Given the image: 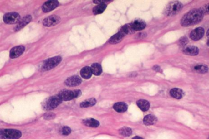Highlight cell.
Instances as JSON below:
<instances>
[{
	"label": "cell",
	"instance_id": "cell-38",
	"mask_svg": "<svg viewBox=\"0 0 209 139\" xmlns=\"http://www.w3.org/2000/svg\"><path fill=\"white\" fill-rule=\"evenodd\" d=\"M207 45H208V46H209V40L208 41V42H207Z\"/></svg>",
	"mask_w": 209,
	"mask_h": 139
},
{
	"label": "cell",
	"instance_id": "cell-2",
	"mask_svg": "<svg viewBox=\"0 0 209 139\" xmlns=\"http://www.w3.org/2000/svg\"><path fill=\"white\" fill-rule=\"evenodd\" d=\"M22 132L13 129H0V139H19Z\"/></svg>",
	"mask_w": 209,
	"mask_h": 139
},
{
	"label": "cell",
	"instance_id": "cell-3",
	"mask_svg": "<svg viewBox=\"0 0 209 139\" xmlns=\"http://www.w3.org/2000/svg\"><path fill=\"white\" fill-rule=\"evenodd\" d=\"M183 5L179 1L171 2L168 4L165 8L164 13L166 16H173L178 14L182 9Z\"/></svg>",
	"mask_w": 209,
	"mask_h": 139
},
{
	"label": "cell",
	"instance_id": "cell-1",
	"mask_svg": "<svg viewBox=\"0 0 209 139\" xmlns=\"http://www.w3.org/2000/svg\"><path fill=\"white\" fill-rule=\"evenodd\" d=\"M204 15V14L201 9H193L183 15L181 23L182 26L185 27L194 25L202 20Z\"/></svg>",
	"mask_w": 209,
	"mask_h": 139
},
{
	"label": "cell",
	"instance_id": "cell-7",
	"mask_svg": "<svg viewBox=\"0 0 209 139\" xmlns=\"http://www.w3.org/2000/svg\"><path fill=\"white\" fill-rule=\"evenodd\" d=\"M60 21H61V18L59 17L53 15L49 16L47 18H45L43 22V24L45 26L51 27V26H55L57 24H58L60 22Z\"/></svg>",
	"mask_w": 209,
	"mask_h": 139
},
{
	"label": "cell",
	"instance_id": "cell-29",
	"mask_svg": "<svg viewBox=\"0 0 209 139\" xmlns=\"http://www.w3.org/2000/svg\"><path fill=\"white\" fill-rule=\"evenodd\" d=\"M188 40L187 39L186 37H182V38L180 39V40L179 41V45L181 46H186V45L188 43Z\"/></svg>",
	"mask_w": 209,
	"mask_h": 139
},
{
	"label": "cell",
	"instance_id": "cell-28",
	"mask_svg": "<svg viewBox=\"0 0 209 139\" xmlns=\"http://www.w3.org/2000/svg\"><path fill=\"white\" fill-rule=\"evenodd\" d=\"M120 31L122 32L125 35L126 34H130L133 33V32L135 31L133 28H131L130 24V25H125V26H124L122 28H121Z\"/></svg>",
	"mask_w": 209,
	"mask_h": 139
},
{
	"label": "cell",
	"instance_id": "cell-34",
	"mask_svg": "<svg viewBox=\"0 0 209 139\" xmlns=\"http://www.w3.org/2000/svg\"><path fill=\"white\" fill-rule=\"evenodd\" d=\"M94 3H99L100 4H104V2H110V1H98V0H95V1H94Z\"/></svg>",
	"mask_w": 209,
	"mask_h": 139
},
{
	"label": "cell",
	"instance_id": "cell-36",
	"mask_svg": "<svg viewBox=\"0 0 209 139\" xmlns=\"http://www.w3.org/2000/svg\"><path fill=\"white\" fill-rule=\"evenodd\" d=\"M133 139H142L141 137H138V136H136V137H133Z\"/></svg>",
	"mask_w": 209,
	"mask_h": 139
},
{
	"label": "cell",
	"instance_id": "cell-24",
	"mask_svg": "<svg viewBox=\"0 0 209 139\" xmlns=\"http://www.w3.org/2000/svg\"><path fill=\"white\" fill-rule=\"evenodd\" d=\"M91 69L92 73L96 76L100 75L102 73V71L101 65L100 64H97V63L93 64L92 65Z\"/></svg>",
	"mask_w": 209,
	"mask_h": 139
},
{
	"label": "cell",
	"instance_id": "cell-27",
	"mask_svg": "<svg viewBox=\"0 0 209 139\" xmlns=\"http://www.w3.org/2000/svg\"><path fill=\"white\" fill-rule=\"evenodd\" d=\"M119 132L122 136L124 137H128V136H130L131 134L132 131L130 128L127 127H124L121 128L119 130Z\"/></svg>",
	"mask_w": 209,
	"mask_h": 139
},
{
	"label": "cell",
	"instance_id": "cell-9",
	"mask_svg": "<svg viewBox=\"0 0 209 139\" xmlns=\"http://www.w3.org/2000/svg\"><path fill=\"white\" fill-rule=\"evenodd\" d=\"M59 2L58 1H47L42 6V11L45 12H48L54 9L58 6Z\"/></svg>",
	"mask_w": 209,
	"mask_h": 139
},
{
	"label": "cell",
	"instance_id": "cell-23",
	"mask_svg": "<svg viewBox=\"0 0 209 139\" xmlns=\"http://www.w3.org/2000/svg\"><path fill=\"white\" fill-rule=\"evenodd\" d=\"M193 71H196L198 73H206L208 71L209 69L208 67L206 65H202V64H199V65H196L193 67Z\"/></svg>",
	"mask_w": 209,
	"mask_h": 139
},
{
	"label": "cell",
	"instance_id": "cell-21",
	"mask_svg": "<svg viewBox=\"0 0 209 139\" xmlns=\"http://www.w3.org/2000/svg\"><path fill=\"white\" fill-rule=\"evenodd\" d=\"M114 109L118 112H124L127 109V105L122 102L116 103L114 106Z\"/></svg>",
	"mask_w": 209,
	"mask_h": 139
},
{
	"label": "cell",
	"instance_id": "cell-11",
	"mask_svg": "<svg viewBox=\"0 0 209 139\" xmlns=\"http://www.w3.org/2000/svg\"><path fill=\"white\" fill-rule=\"evenodd\" d=\"M81 83V79L79 76H71L68 79H67L65 82V84L69 87L77 86Z\"/></svg>",
	"mask_w": 209,
	"mask_h": 139
},
{
	"label": "cell",
	"instance_id": "cell-26",
	"mask_svg": "<svg viewBox=\"0 0 209 139\" xmlns=\"http://www.w3.org/2000/svg\"><path fill=\"white\" fill-rule=\"evenodd\" d=\"M106 7V6L104 4H100L97 6H95L93 9V12L94 14L97 15V14H102Z\"/></svg>",
	"mask_w": 209,
	"mask_h": 139
},
{
	"label": "cell",
	"instance_id": "cell-33",
	"mask_svg": "<svg viewBox=\"0 0 209 139\" xmlns=\"http://www.w3.org/2000/svg\"><path fill=\"white\" fill-rule=\"evenodd\" d=\"M74 97L75 98H77L81 96V92L79 90H75L74 91Z\"/></svg>",
	"mask_w": 209,
	"mask_h": 139
},
{
	"label": "cell",
	"instance_id": "cell-19",
	"mask_svg": "<svg viewBox=\"0 0 209 139\" xmlns=\"http://www.w3.org/2000/svg\"><path fill=\"white\" fill-rule=\"evenodd\" d=\"M137 105L143 111H147L150 108V103L145 99H140L137 101Z\"/></svg>",
	"mask_w": 209,
	"mask_h": 139
},
{
	"label": "cell",
	"instance_id": "cell-25",
	"mask_svg": "<svg viewBox=\"0 0 209 139\" xmlns=\"http://www.w3.org/2000/svg\"><path fill=\"white\" fill-rule=\"evenodd\" d=\"M96 103V99L94 98H90L83 101L80 104V106L81 108H88L90 106H93Z\"/></svg>",
	"mask_w": 209,
	"mask_h": 139
},
{
	"label": "cell",
	"instance_id": "cell-32",
	"mask_svg": "<svg viewBox=\"0 0 209 139\" xmlns=\"http://www.w3.org/2000/svg\"><path fill=\"white\" fill-rule=\"evenodd\" d=\"M204 14H209V3L205 5L203 7L201 8Z\"/></svg>",
	"mask_w": 209,
	"mask_h": 139
},
{
	"label": "cell",
	"instance_id": "cell-35",
	"mask_svg": "<svg viewBox=\"0 0 209 139\" xmlns=\"http://www.w3.org/2000/svg\"><path fill=\"white\" fill-rule=\"evenodd\" d=\"M153 69L154 70H155V71H160L161 70L160 68V67L158 66V65H155V66L154 67Z\"/></svg>",
	"mask_w": 209,
	"mask_h": 139
},
{
	"label": "cell",
	"instance_id": "cell-12",
	"mask_svg": "<svg viewBox=\"0 0 209 139\" xmlns=\"http://www.w3.org/2000/svg\"><path fill=\"white\" fill-rule=\"evenodd\" d=\"M58 95L61 98L62 101H70L75 98L74 91L69 90H64L61 91Z\"/></svg>",
	"mask_w": 209,
	"mask_h": 139
},
{
	"label": "cell",
	"instance_id": "cell-22",
	"mask_svg": "<svg viewBox=\"0 0 209 139\" xmlns=\"http://www.w3.org/2000/svg\"><path fill=\"white\" fill-rule=\"evenodd\" d=\"M81 76L84 78V79H89L91 77L92 73L91 69L90 67H85L84 68H83L82 70H81L80 72Z\"/></svg>",
	"mask_w": 209,
	"mask_h": 139
},
{
	"label": "cell",
	"instance_id": "cell-20",
	"mask_svg": "<svg viewBox=\"0 0 209 139\" xmlns=\"http://www.w3.org/2000/svg\"><path fill=\"white\" fill-rule=\"evenodd\" d=\"M83 123L84 125L89 126V127H97L100 125L99 122L97 120L93 119V118L84 119L83 120Z\"/></svg>",
	"mask_w": 209,
	"mask_h": 139
},
{
	"label": "cell",
	"instance_id": "cell-10",
	"mask_svg": "<svg viewBox=\"0 0 209 139\" xmlns=\"http://www.w3.org/2000/svg\"><path fill=\"white\" fill-rule=\"evenodd\" d=\"M25 50V48L23 46H17L15 47H13L10 51L11 58H17L21 56L24 53Z\"/></svg>",
	"mask_w": 209,
	"mask_h": 139
},
{
	"label": "cell",
	"instance_id": "cell-5",
	"mask_svg": "<svg viewBox=\"0 0 209 139\" xmlns=\"http://www.w3.org/2000/svg\"><path fill=\"white\" fill-rule=\"evenodd\" d=\"M61 102L62 99L59 95L53 96L45 101L43 105V108L46 110H52L56 108L59 104H61Z\"/></svg>",
	"mask_w": 209,
	"mask_h": 139
},
{
	"label": "cell",
	"instance_id": "cell-15",
	"mask_svg": "<svg viewBox=\"0 0 209 139\" xmlns=\"http://www.w3.org/2000/svg\"><path fill=\"white\" fill-rule=\"evenodd\" d=\"M131 28L134 31H141L145 27V23L141 20H136L130 24Z\"/></svg>",
	"mask_w": 209,
	"mask_h": 139
},
{
	"label": "cell",
	"instance_id": "cell-37",
	"mask_svg": "<svg viewBox=\"0 0 209 139\" xmlns=\"http://www.w3.org/2000/svg\"><path fill=\"white\" fill-rule=\"evenodd\" d=\"M207 36L208 37H209V29H208L207 32Z\"/></svg>",
	"mask_w": 209,
	"mask_h": 139
},
{
	"label": "cell",
	"instance_id": "cell-13",
	"mask_svg": "<svg viewBox=\"0 0 209 139\" xmlns=\"http://www.w3.org/2000/svg\"><path fill=\"white\" fill-rule=\"evenodd\" d=\"M183 53L190 56H196L199 53V49L195 46H186L183 48Z\"/></svg>",
	"mask_w": 209,
	"mask_h": 139
},
{
	"label": "cell",
	"instance_id": "cell-4",
	"mask_svg": "<svg viewBox=\"0 0 209 139\" xmlns=\"http://www.w3.org/2000/svg\"><path fill=\"white\" fill-rule=\"evenodd\" d=\"M62 59L60 56H56L46 60L42 66V69L44 71H48L56 67L61 61Z\"/></svg>",
	"mask_w": 209,
	"mask_h": 139
},
{
	"label": "cell",
	"instance_id": "cell-6",
	"mask_svg": "<svg viewBox=\"0 0 209 139\" xmlns=\"http://www.w3.org/2000/svg\"><path fill=\"white\" fill-rule=\"evenodd\" d=\"M20 19V15L17 12H9L5 14L3 17V21L6 24L13 25L18 23Z\"/></svg>",
	"mask_w": 209,
	"mask_h": 139
},
{
	"label": "cell",
	"instance_id": "cell-18",
	"mask_svg": "<svg viewBox=\"0 0 209 139\" xmlns=\"http://www.w3.org/2000/svg\"><path fill=\"white\" fill-rule=\"evenodd\" d=\"M157 118L153 115H147L144 118L143 122L145 125H152L156 123Z\"/></svg>",
	"mask_w": 209,
	"mask_h": 139
},
{
	"label": "cell",
	"instance_id": "cell-16",
	"mask_svg": "<svg viewBox=\"0 0 209 139\" xmlns=\"http://www.w3.org/2000/svg\"><path fill=\"white\" fill-rule=\"evenodd\" d=\"M125 35L122 32H121L120 31L117 33L116 34H115V36H113L110 39V43H111V44H116L118 43H119L120 42L122 39L124 38V37L125 36Z\"/></svg>",
	"mask_w": 209,
	"mask_h": 139
},
{
	"label": "cell",
	"instance_id": "cell-8",
	"mask_svg": "<svg viewBox=\"0 0 209 139\" xmlns=\"http://www.w3.org/2000/svg\"><path fill=\"white\" fill-rule=\"evenodd\" d=\"M204 34V29L201 27H199L193 30L190 34V37L193 41H198L203 37Z\"/></svg>",
	"mask_w": 209,
	"mask_h": 139
},
{
	"label": "cell",
	"instance_id": "cell-14",
	"mask_svg": "<svg viewBox=\"0 0 209 139\" xmlns=\"http://www.w3.org/2000/svg\"><path fill=\"white\" fill-rule=\"evenodd\" d=\"M31 19H32V17H31V15H26L18 22L17 25L15 27V30L16 31H19L20 29H21L22 28L25 27L26 25H28L31 22Z\"/></svg>",
	"mask_w": 209,
	"mask_h": 139
},
{
	"label": "cell",
	"instance_id": "cell-31",
	"mask_svg": "<svg viewBox=\"0 0 209 139\" xmlns=\"http://www.w3.org/2000/svg\"><path fill=\"white\" fill-rule=\"evenodd\" d=\"M55 117V114L53 113H45V115H44V118L46 119V120H52Z\"/></svg>",
	"mask_w": 209,
	"mask_h": 139
},
{
	"label": "cell",
	"instance_id": "cell-17",
	"mask_svg": "<svg viewBox=\"0 0 209 139\" xmlns=\"http://www.w3.org/2000/svg\"><path fill=\"white\" fill-rule=\"evenodd\" d=\"M170 95L172 97L179 99L183 97V91L180 89L174 88L171 90Z\"/></svg>",
	"mask_w": 209,
	"mask_h": 139
},
{
	"label": "cell",
	"instance_id": "cell-30",
	"mask_svg": "<svg viewBox=\"0 0 209 139\" xmlns=\"http://www.w3.org/2000/svg\"><path fill=\"white\" fill-rule=\"evenodd\" d=\"M71 132V129L67 126H64L61 129V134L64 136H67Z\"/></svg>",
	"mask_w": 209,
	"mask_h": 139
}]
</instances>
